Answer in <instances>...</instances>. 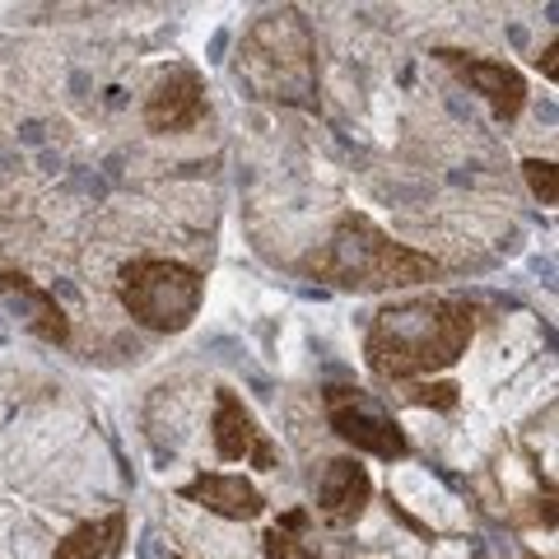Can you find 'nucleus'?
<instances>
[{"instance_id":"1","label":"nucleus","mask_w":559,"mask_h":559,"mask_svg":"<svg viewBox=\"0 0 559 559\" xmlns=\"http://www.w3.org/2000/svg\"><path fill=\"white\" fill-rule=\"evenodd\" d=\"M476 336V308L457 294H419L388 304L364 336L369 373L382 382H419L452 369Z\"/></svg>"},{"instance_id":"2","label":"nucleus","mask_w":559,"mask_h":559,"mask_svg":"<svg viewBox=\"0 0 559 559\" xmlns=\"http://www.w3.org/2000/svg\"><path fill=\"white\" fill-rule=\"evenodd\" d=\"M308 271L341 289L378 294V289H411L439 275V261L415 252L392 234H382L369 215H341V224L322 242V252L308 257Z\"/></svg>"},{"instance_id":"3","label":"nucleus","mask_w":559,"mask_h":559,"mask_svg":"<svg viewBox=\"0 0 559 559\" xmlns=\"http://www.w3.org/2000/svg\"><path fill=\"white\" fill-rule=\"evenodd\" d=\"M238 80L266 103L312 108L318 94V43L299 10H271L242 33L238 43Z\"/></svg>"},{"instance_id":"4","label":"nucleus","mask_w":559,"mask_h":559,"mask_svg":"<svg viewBox=\"0 0 559 559\" xmlns=\"http://www.w3.org/2000/svg\"><path fill=\"white\" fill-rule=\"evenodd\" d=\"M117 299L131 312L135 326L159 331V336H178L197 322L205 280L197 266L173 257H131L117 271Z\"/></svg>"},{"instance_id":"5","label":"nucleus","mask_w":559,"mask_h":559,"mask_svg":"<svg viewBox=\"0 0 559 559\" xmlns=\"http://www.w3.org/2000/svg\"><path fill=\"white\" fill-rule=\"evenodd\" d=\"M326 425L336 429V439H345L355 452H369L382 462H401L411 457V439L406 429L392 419V411L373 401L359 388H326Z\"/></svg>"},{"instance_id":"6","label":"nucleus","mask_w":559,"mask_h":559,"mask_svg":"<svg viewBox=\"0 0 559 559\" xmlns=\"http://www.w3.org/2000/svg\"><path fill=\"white\" fill-rule=\"evenodd\" d=\"M210 439H215L219 462H248L257 471H275L280 466V448L252 406L242 401L234 388H215V415H210Z\"/></svg>"},{"instance_id":"7","label":"nucleus","mask_w":559,"mask_h":559,"mask_svg":"<svg viewBox=\"0 0 559 559\" xmlns=\"http://www.w3.org/2000/svg\"><path fill=\"white\" fill-rule=\"evenodd\" d=\"M205 80L191 66H168L145 94V127L154 135H191L205 121Z\"/></svg>"},{"instance_id":"8","label":"nucleus","mask_w":559,"mask_h":559,"mask_svg":"<svg viewBox=\"0 0 559 559\" xmlns=\"http://www.w3.org/2000/svg\"><path fill=\"white\" fill-rule=\"evenodd\" d=\"M439 61L457 70V80L471 84L499 121H518L522 108H527V80H522L518 66L495 61V57H476V51H452V47L439 51Z\"/></svg>"},{"instance_id":"9","label":"nucleus","mask_w":559,"mask_h":559,"mask_svg":"<svg viewBox=\"0 0 559 559\" xmlns=\"http://www.w3.org/2000/svg\"><path fill=\"white\" fill-rule=\"evenodd\" d=\"M373 503V476L359 457H331L318 480V513L326 527H349Z\"/></svg>"},{"instance_id":"10","label":"nucleus","mask_w":559,"mask_h":559,"mask_svg":"<svg viewBox=\"0 0 559 559\" xmlns=\"http://www.w3.org/2000/svg\"><path fill=\"white\" fill-rule=\"evenodd\" d=\"M178 499L197 503V509L215 513L224 522H252L266 513V495L248 476H234V471H201L197 480L178 485Z\"/></svg>"},{"instance_id":"11","label":"nucleus","mask_w":559,"mask_h":559,"mask_svg":"<svg viewBox=\"0 0 559 559\" xmlns=\"http://www.w3.org/2000/svg\"><path fill=\"white\" fill-rule=\"evenodd\" d=\"M0 304H10L20 312V322L47 345H66L70 341V318L57 304V294L43 289L38 280H28L24 271H0Z\"/></svg>"},{"instance_id":"12","label":"nucleus","mask_w":559,"mask_h":559,"mask_svg":"<svg viewBox=\"0 0 559 559\" xmlns=\"http://www.w3.org/2000/svg\"><path fill=\"white\" fill-rule=\"evenodd\" d=\"M121 546H127V513H108L94 522H80L66 540H57L51 559H117Z\"/></svg>"},{"instance_id":"13","label":"nucleus","mask_w":559,"mask_h":559,"mask_svg":"<svg viewBox=\"0 0 559 559\" xmlns=\"http://www.w3.org/2000/svg\"><path fill=\"white\" fill-rule=\"evenodd\" d=\"M308 509H289L280 513L266 536H261V550H266V559H322V550L308 540Z\"/></svg>"},{"instance_id":"14","label":"nucleus","mask_w":559,"mask_h":559,"mask_svg":"<svg viewBox=\"0 0 559 559\" xmlns=\"http://www.w3.org/2000/svg\"><path fill=\"white\" fill-rule=\"evenodd\" d=\"M411 406H433V411H452L457 406V382H411L406 388Z\"/></svg>"},{"instance_id":"15","label":"nucleus","mask_w":559,"mask_h":559,"mask_svg":"<svg viewBox=\"0 0 559 559\" xmlns=\"http://www.w3.org/2000/svg\"><path fill=\"white\" fill-rule=\"evenodd\" d=\"M522 173H527V187H532V197L540 205L559 201V182H555V164L550 159H527V164H522Z\"/></svg>"},{"instance_id":"16","label":"nucleus","mask_w":559,"mask_h":559,"mask_svg":"<svg viewBox=\"0 0 559 559\" xmlns=\"http://www.w3.org/2000/svg\"><path fill=\"white\" fill-rule=\"evenodd\" d=\"M536 61H540V70H546V80H555V75H559V66H555V43H546V51H540Z\"/></svg>"},{"instance_id":"17","label":"nucleus","mask_w":559,"mask_h":559,"mask_svg":"<svg viewBox=\"0 0 559 559\" xmlns=\"http://www.w3.org/2000/svg\"><path fill=\"white\" fill-rule=\"evenodd\" d=\"M173 559H182V555H173Z\"/></svg>"},{"instance_id":"18","label":"nucleus","mask_w":559,"mask_h":559,"mask_svg":"<svg viewBox=\"0 0 559 559\" xmlns=\"http://www.w3.org/2000/svg\"><path fill=\"white\" fill-rule=\"evenodd\" d=\"M527 559H536V555H527Z\"/></svg>"}]
</instances>
